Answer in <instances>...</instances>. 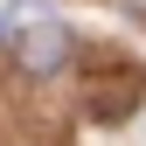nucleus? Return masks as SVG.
<instances>
[{
	"label": "nucleus",
	"instance_id": "nucleus-2",
	"mask_svg": "<svg viewBox=\"0 0 146 146\" xmlns=\"http://www.w3.org/2000/svg\"><path fill=\"white\" fill-rule=\"evenodd\" d=\"M132 104H139V77H118V84L90 90V118H125Z\"/></svg>",
	"mask_w": 146,
	"mask_h": 146
},
{
	"label": "nucleus",
	"instance_id": "nucleus-1",
	"mask_svg": "<svg viewBox=\"0 0 146 146\" xmlns=\"http://www.w3.org/2000/svg\"><path fill=\"white\" fill-rule=\"evenodd\" d=\"M14 63H21L28 77H56V70L70 63V28L56 21V14H42V21H28L21 35H14Z\"/></svg>",
	"mask_w": 146,
	"mask_h": 146
}]
</instances>
